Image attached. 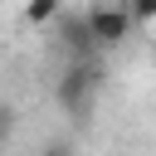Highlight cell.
Wrapping results in <instances>:
<instances>
[{
  "mask_svg": "<svg viewBox=\"0 0 156 156\" xmlns=\"http://www.w3.org/2000/svg\"><path fill=\"white\" fill-rule=\"evenodd\" d=\"M98 93H102V73H98V63H93V58H68V68H63L58 83H54L58 107H63L73 122H88Z\"/></svg>",
  "mask_w": 156,
  "mask_h": 156,
  "instance_id": "6da1fadb",
  "label": "cell"
},
{
  "mask_svg": "<svg viewBox=\"0 0 156 156\" xmlns=\"http://www.w3.org/2000/svg\"><path fill=\"white\" fill-rule=\"evenodd\" d=\"M88 24H93V34H98V44L102 49H117V44H127L132 39V10H127V0H98V5H88Z\"/></svg>",
  "mask_w": 156,
  "mask_h": 156,
  "instance_id": "7a4b0ae2",
  "label": "cell"
},
{
  "mask_svg": "<svg viewBox=\"0 0 156 156\" xmlns=\"http://www.w3.org/2000/svg\"><path fill=\"white\" fill-rule=\"evenodd\" d=\"M54 34H58V49H63L68 58H98V49H102L98 34H93V24H88V10H83V15H68V10H63V15L54 20Z\"/></svg>",
  "mask_w": 156,
  "mask_h": 156,
  "instance_id": "3957f363",
  "label": "cell"
},
{
  "mask_svg": "<svg viewBox=\"0 0 156 156\" xmlns=\"http://www.w3.org/2000/svg\"><path fill=\"white\" fill-rule=\"evenodd\" d=\"M58 15H63L58 0H24V20H29V24H54Z\"/></svg>",
  "mask_w": 156,
  "mask_h": 156,
  "instance_id": "277c9868",
  "label": "cell"
},
{
  "mask_svg": "<svg viewBox=\"0 0 156 156\" xmlns=\"http://www.w3.org/2000/svg\"><path fill=\"white\" fill-rule=\"evenodd\" d=\"M127 10L136 24H156V0H127Z\"/></svg>",
  "mask_w": 156,
  "mask_h": 156,
  "instance_id": "5b68a950",
  "label": "cell"
},
{
  "mask_svg": "<svg viewBox=\"0 0 156 156\" xmlns=\"http://www.w3.org/2000/svg\"><path fill=\"white\" fill-rule=\"evenodd\" d=\"M10 132H15V112H10V107H0V141H5Z\"/></svg>",
  "mask_w": 156,
  "mask_h": 156,
  "instance_id": "8992f818",
  "label": "cell"
}]
</instances>
